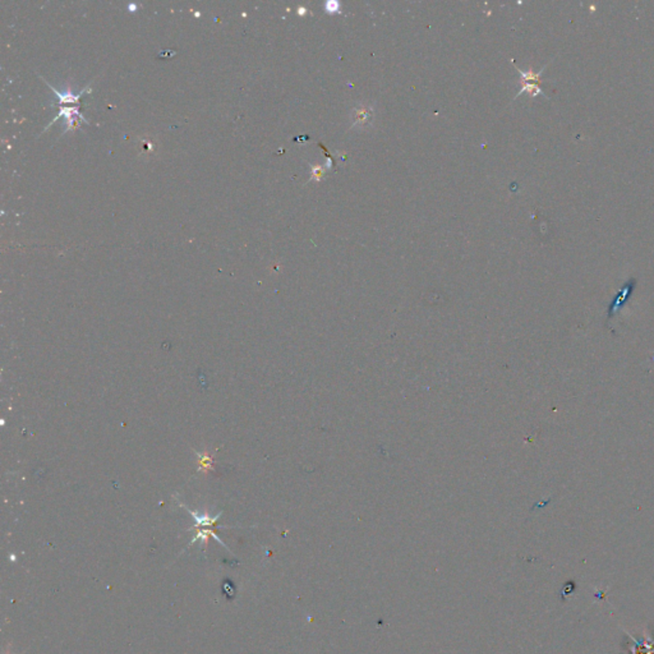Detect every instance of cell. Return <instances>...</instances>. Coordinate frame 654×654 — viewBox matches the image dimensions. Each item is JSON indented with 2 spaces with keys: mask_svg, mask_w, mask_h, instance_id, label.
Listing matches in <instances>:
<instances>
[{
  "mask_svg": "<svg viewBox=\"0 0 654 654\" xmlns=\"http://www.w3.org/2000/svg\"><path fill=\"white\" fill-rule=\"evenodd\" d=\"M373 109L370 105H359L351 111V128H366L372 124Z\"/></svg>",
  "mask_w": 654,
  "mask_h": 654,
  "instance_id": "6da1fadb",
  "label": "cell"
},
{
  "mask_svg": "<svg viewBox=\"0 0 654 654\" xmlns=\"http://www.w3.org/2000/svg\"><path fill=\"white\" fill-rule=\"evenodd\" d=\"M632 286H635V281L634 283H632V281H631V283H628V284L625 285L621 290H620V293L616 295V298L612 301V303L610 304V308H608V320H611L612 317H614V316L618 313V311L621 309L622 305L626 303V301H628L629 297H630L631 291H632Z\"/></svg>",
  "mask_w": 654,
  "mask_h": 654,
  "instance_id": "7a4b0ae2",
  "label": "cell"
},
{
  "mask_svg": "<svg viewBox=\"0 0 654 654\" xmlns=\"http://www.w3.org/2000/svg\"><path fill=\"white\" fill-rule=\"evenodd\" d=\"M41 78H43V80H44V77H41ZM44 81H45V80H44ZM45 83H46L47 86H49L50 88L53 89L54 93H55V95L58 96V97H59V104L77 103V101H78V100H80L81 96H82V93L85 92V91H86V89H88V86H86V88H85V91H83V92L78 93V95H73V92H70V91H68V92H60V91H58V89L54 88V87L51 86V85H50V83L47 82V81H45Z\"/></svg>",
  "mask_w": 654,
  "mask_h": 654,
  "instance_id": "3957f363",
  "label": "cell"
},
{
  "mask_svg": "<svg viewBox=\"0 0 654 654\" xmlns=\"http://www.w3.org/2000/svg\"><path fill=\"white\" fill-rule=\"evenodd\" d=\"M545 66H543L542 70H541V72H538V73H534V72H532V70H529V72H524V70H520L519 68H516V69H518V72L520 73V77H522V83H535V85H537V83L541 82V78H539V77H541V74H542V72H543V69H545Z\"/></svg>",
  "mask_w": 654,
  "mask_h": 654,
  "instance_id": "277c9868",
  "label": "cell"
},
{
  "mask_svg": "<svg viewBox=\"0 0 654 654\" xmlns=\"http://www.w3.org/2000/svg\"><path fill=\"white\" fill-rule=\"evenodd\" d=\"M325 172H326L325 166H321V165H317V164H313V165H311V179H309V180H316V182H320L321 179L324 178Z\"/></svg>",
  "mask_w": 654,
  "mask_h": 654,
  "instance_id": "5b68a950",
  "label": "cell"
},
{
  "mask_svg": "<svg viewBox=\"0 0 654 654\" xmlns=\"http://www.w3.org/2000/svg\"><path fill=\"white\" fill-rule=\"evenodd\" d=\"M326 8L328 12H337L339 10V4L335 3V1H328L326 4Z\"/></svg>",
  "mask_w": 654,
  "mask_h": 654,
  "instance_id": "8992f818",
  "label": "cell"
},
{
  "mask_svg": "<svg viewBox=\"0 0 654 654\" xmlns=\"http://www.w3.org/2000/svg\"><path fill=\"white\" fill-rule=\"evenodd\" d=\"M175 55V51L174 50H162V53L159 54V58H166V56H173Z\"/></svg>",
  "mask_w": 654,
  "mask_h": 654,
  "instance_id": "52a82bcc",
  "label": "cell"
},
{
  "mask_svg": "<svg viewBox=\"0 0 654 654\" xmlns=\"http://www.w3.org/2000/svg\"><path fill=\"white\" fill-rule=\"evenodd\" d=\"M305 13V9L304 8H299V14H304Z\"/></svg>",
  "mask_w": 654,
  "mask_h": 654,
  "instance_id": "ba28073f",
  "label": "cell"
},
{
  "mask_svg": "<svg viewBox=\"0 0 654 654\" xmlns=\"http://www.w3.org/2000/svg\"><path fill=\"white\" fill-rule=\"evenodd\" d=\"M129 9L134 10V9H136V5H134V4H131V5H129Z\"/></svg>",
  "mask_w": 654,
  "mask_h": 654,
  "instance_id": "9c48e42d",
  "label": "cell"
}]
</instances>
